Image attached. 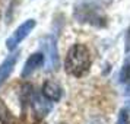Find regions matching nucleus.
<instances>
[{
	"label": "nucleus",
	"instance_id": "nucleus-1",
	"mask_svg": "<svg viewBox=\"0 0 130 124\" xmlns=\"http://www.w3.org/2000/svg\"><path fill=\"white\" fill-rule=\"evenodd\" d=\"M66 72L75 77L88 73L91 67V53L83 44H75L69 48L66 56Z\"/></svg>",
	"mask_w": 130,
	"mask_h": 124
},
{
	"label": "nucleus",
	"instance_id": "nucleus-2",
	"mask_svg": "<svg viewBox=\"0 0 130 124\" xmlns=\"http://www.w3.org/2000/svg\"><path fill=\"white\" fill-rule=\"evenodd\" d=\"M41 50L44 56V61L47 64V70H56L59 67V51H57V42L53 35H45L41 38Z\"/></svg>",
	"mask_w": 130,
	"mask_h": 124
},
{
	"label": "nucleus",
	"instance_id": "nucleus-3",
	"mask_svg": "<svg viewBox=\"0 0 130 124\" xmlns=\"http://www.w3.org/2000/svg\"><path fill=\"white\" fill-rule=\"evenodd\" d=\"M75 16L79 19V22H88V24L95 25V26L105 25V18L100 13V9L91 3L80 5V7H77L75 10Z\"/></svg>",
	"mask_w": 130,
	"mask_h": 124
},
{
	"label": "nucleus",
	"instance_id": "nucleus-4",
	"mask_svg": "<svg viewBox=\"0 0 130 124\" xmlns=\"http://www.w3.org/2000/svg\"><path fill=\"white\" fill-rule=\"evenodd\" d=\"M37 22L34 21V19H28V21H25V22H22V24L19 25L16 29L12 32V35L9 37L6 40V47L7 50H15V48L18 47L21 42L24 41L26 37L31 34V31L35 28Z\"/></svg>",
	"mask_w": 130,
	"mask_h": 124
},
{
	"label": "nucleus",
	"instance_id": "nucleus-5",
	"mask_svg": "<svg viewBox=\"0 0 130 124\" xmlns=\"http://www.w3.org/2000/svg\"><path fill=\"white\" fill-rule=\"evenodd\" d=\"M31 105H32V110H34V114L37 118L45 117L51 111V102L44 95L35 94V92L31 94Z\"/></svg>",
	"mask_w": 130,
	"mask_h": 124
},
{
	"label": "nucleus",
	"instance_id": "nucleus-6",
	"mask_svg": "<svg viewBox=\"0 0 130 124\" xmlns=\"http://www.w3.org/2000/svg\"><path fill=\"white\" fill-rule=\"evenodd\" d=\"M44 64V56L42 53H35V54H31L28 60L25 61L24 64V69H22V77H28L29 75H32L34 72L38 69V67H41Z\"/></svg>",
	"mask_w": 130,
	"mask_h": 124
},
{
	"label": "nucleus",
	"instance_id": "nucleus-7",
	"mask_svg": "<svg viewBox=\"0 0 130 124\" xmlns=\"http://www.w3.org/2000/svg\"><path fill=\"white\" fill-rule=\"evenodd\" d=\"M61 94H63L61 86L57 82H54V80H47L42 85V95L48 101H53V102L59 101L61 98Z\"/></svg>",
	"mask_w": 130,
	"mask_h": 124
},
{
	"label": "nucleus",
	"instance_id": "nucleus-8",
	"mask_svg": "<svg viewBox=\"0 0 130 124\" xmlns=\"http://www.w3.org/2000/svg\"><path fill=\"white\" fill-rule=\"evenodd\" d=\"M18 61V54H10L7 59H5L0 64V86L7 80V77L10 76V73L15 69V64Z\"/></svg>",
	"mask_w": 130,
	"mask_h": 124
},
{
	"label": "nucleus",
	"instance_id": "nucleus-9",
	"mask_svg": "<svg viewBox=\"0 0 130 124\" xmlns=\"http://www.w3.org/2000/svg\"><path fill=\"white\" fill-rule=\"evenodd\" d=\"M120 79L121 82L130 80V28L126 32V61L120 72Z\"/></svg>",
	"mask_w": 130,
	"mask_h": 124
},
{
	"label": "nucleus",
	"instance_id": "nucleus-10",
	"mask_svg": "<svg viewBox=\"0 0 130 124\" xmlns=\"http://www.w3.org/2000/svg\"><path fill=\"white\" fill-rule=\"evenodd\" d=\"M0 121L3 124H13L15 118H13L12 112L9 111V108L5 105V102L0 99Z\"/></svg>",
	"mask_w": 130,
	"mask_h": 124
},
{
	"label": "nucleus",
	"instance_id": "nucleus-11",
	"mask_svg": "<svg viewBox=\"0 0 130 124\" xmlns=\"http://www.w3.org/2000/svg\"><path fill=\"white\" fill-rule=\"evenodd\" d=\"M129 123H130V117H129V111H127V108L120 110L118 117H117V124H129Z\"/></svg>",
	"mask_w": 130,
	"mask_h": 124
},
{
	"label": "nucleus",
	"instance_id": "nucleus-12",
	"mask_svg": "<svg viewBox=\"0 0 130 124\" xmlns=\"http://www.w3.org/2000/svg\"><path fill=\"white\" fill-rule=\"evenodd\" d=\"M127 105H129V108H130V101H129V104H127Z\"/></svg>",
	"mask_w": 130,
	"mask_h": 124
}]
</instances>
